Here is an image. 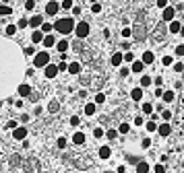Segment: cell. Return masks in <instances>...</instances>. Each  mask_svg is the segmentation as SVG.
<instances>
[{
	"label": "cell",
	"mask_w": 184,
	"mask_h": 173,
	"mask_svg": "<svg viewBox=\"0 0 184 173\" xmlns=\"http://www.w3.org/2000/svg\"><path fill=\"white\" fill-rule=\"evenodd\" d=\"M54 29L60 31L62 35H69L70 31L75 29V19H70V17H66V19H58L56 25H54Z\"/></svg>",
	"instance_id": "1"
},
{
	"label": "cell",
	"mask_w": 184,
	"mask_h": 173,
	"mask_svg": "<svg viewBox=\"0 0 184 173\" xmlns=\"http://www.w3.org/2000/svg\"><path fill=\"white\" fill-rule=\"evenodd\" d=\"M50 64V56H48V52H39V54H35V68H42V66H48Z\"/></svg>",
	"instance_id": "2"
},
{
	"label": "cell",
	"mask_w": 184,
	"mask_h": 173,
	"mask_svg": "<svg viewBox=\"0 0 184 173\" xmlns=\"http://www.w3.org/2000/svg\"><path fill=\"white\" fill-rule=\"evenodd\" d=\"M75 31H77V37H79V39H85V37L89 35V25L83 21V23H79L75 27Z\"/></svg>",
	"instance_id": "3"
},
{
	"label": "cell",
	"mask_w": 184,
	"mask_h": 173,
	"mask_svg": "<svg viewBox=\"0 0 184 173\" xmlns=\"http://www.w3.org/2000/svg\"><path fill=\"white\" fill-rule=\"evenodd\" d=\"M29 25L33 27V31H35L37 27H42V25H44V17H42V14H33V17L29 19Z\"/></svg>",
	"instance_id": "4"
},
{
	"label": "cell",
	"mask_w": 184,
	"mask_h": 173,
	"mask_svg": "<svg viewBox=\"0 0 184 173\" xmlns=\"http://www.w3.org/2000/svg\"><path fill=\"white\" fill-rule=\"evenodd\" d=\"M174 14H176V8L174 6H166L161 17H163V21H174Z\"/></svg>",
	"instance_id": "5"
},
{
	"label": "cell",
	"mask_w": 184,
	"mask_h": 173,
	"mask_svg": "<svg viewBox=\"0 0 184 173\" xmlns=\"http://www.w3.org/2000/svg\"><path fill=\"white\" fill-rule=\"evenodd\" d=\"M58 8H60V4L54 2V0H50V2H48V6H46V12L50 14V17H54V14L58 12Z\"/></svg>",
	"instance_id": "6"
},
{
	"label": "cell",
	"mask_w": 184,
	"mask_h": 173,
	"mask_svg": "<svg viewBox=\"0 0 184 173\" xmlns=\"http://www.w3.org/2000/svg\"><path fill=\"white\" fill-rule=\"evenodd\" d=\"M58 72H60V70H58V66H54V64H48L46 66V76L48 78H54Z\"/></svg>",
	"instance_id": "7"
},
{
	"label": "cell",
	"mask_w": 184,
	"mask_h": 173,
	"mask_svg": "<svg viewBox=\"0 0 184 173\" xmlns=\"http://www.w3.org/2000/svg\"><path fill=\"white\" fill-rule=\"evenodd\" d=\"M44 37H46L44 31H37V29H35L33 33H31V41H33V43H42V41H44Z\"/></svg>",
	"instance_id": "8"
},
{
	"label": "cell",
	"mask_w": 184,
	"mask_h": 173,
	"mask_svg": "<svg viewBox=\"0 0 184 173\" xmlns=\"http://www.w3.org/2000/svg\"><path fill=\"white\" fill-rule=\"evenodd\" d=\"M143 68H145V62H143V60L139 62V60H137V62H132V66H130V72H137V74H139V72H143Z\"/></svg>",
	"instance_id": "9"
},
{
	"label": "cell",
	"mask_w": 184,
	"mask_h": 173,
	"mask_svg": "<svg viewBox=\"0 0 184 173\" xmlns=\"http://www.w3.org/2000/svg\"><path fill=\"white\" fill-rule=\"evenodd\" d=\"M180 29H182L180 21H170V33H180Z\"/></svg>",
	"instance_id": "10"
},
{
	"label": "cell",
	"mask_w": 184,
	"mask_h": 173,
	"mask_svg": "<svg viewBox=\"0 0 184 173\" xmlns=\"http://www.w3.org/2000/svg\"><path fill=\"white\" fill-rule=\"evenodd\" d=\"M56 47H58V52H60V54H66V50H69V39H62V41H58Z\"/></svg>",
	"instance_id": "11"
},
{
	"label": "cell",
	"mask_w": 184,
	"mask_h": 173,
	"mask_svg": "<svg viewBox=\"0 0 184 173\" xmlns=\"http://www.w3.org/2000/svg\"><path fill=\"white\" fill-rule=\"evenodd\" d=\"M12 136H15L17 140H23L25 136H27V130H25V128H17V130L12 132Z\"/></svg>",
	"instance_id": "12"
},
{
	"label": "cell",
	"mask_w": 184,
	"mask_h": 173,
	"mask_svg": "<svg viewBox=\"0 0 184 173\" xmlns=\"http://www.w3.org/2000/svg\"><path fill=\"white\" fill-rule=\"evenodd\" d=\"M42 43H44L46 47H52V46H56V39H54V35H46Z\"/></svg>",
	"instance_id": "13"
},
{
	"label": "cell",
	"mask_w": 184,
	"mask_h": 173,
	"mask_svg": "<svg viewBox=\"0 0 184 173\" xmlns=\"http://www.w3.org/2000/svg\"><path fill=\"white\" fill-rule=\"evenodd\" d=\"M157 132H159L161 136H168V134L172 132V128H170V124H161V126L157 128Z\"/></svg>",
	"instance_id": "14"
},
{
	"label": "cell",
	"mask_w": 184,
	"mask_h": 173,
	"mask_svg": "<svg viewBox=\"0 0 184 173\" xmlns=\"http://www.w3.org/2000/svg\"><path fill=\"white\" fill-rule=\"evenodd\" d=\"M122 60H124V54H120V52H118V54L112 56V64H114V66H120V64H122Z\"/></svg>",
	"instance_id": "15"
},
{
	"label": "cell",
	"mask_w": 184,
	"mask_h": 173,
	"mask_svg": "<svg viewBox=\"0 0 184 173\" xmlns=\"http://www.w3.org/2000/svg\"><path fill=\"white\" fill-rule=\"evenodd\" d=\"M72 142H75V144H83V142H85V134H83V132H75Z\"/></svg>",
	"instance_id": "16"
},
{
	"label": "cell",
	"mask_w": 184,
	"mask_h": 173,
	"mask_svg": "<svg viewBox=\"0 0 184 173\" xmlns=\"http://www.w3.org/2000/svg\"><path fill=\"white\" fill-rule=\"evenodd\" d=\"M174 97H176V95H174V91H163V95H161V99H163L166 103L174 101Z\"/></svg>",
	"instance_id": "17"
},
{
	"label": "cell",
	"mask_w": 184,
	"mask_h": 173,
	"mask_svg": "<svg viewBox=\"0 0 184 173\" xmlns=\"http://www.w3.org/2000/svg\"><path fill=\"white\" fill-rule=\"evenodd\" d=\"M130 97H132L135 101H141V99H143V89H132Z\"/></svg>",
	"instance_id": "18"
},
{
	"label": "cell",
	"mask_w": 184,
	"mask_h": 173,
	"mask_svg": "<svg viewBox=\"0 0 184 173\" xmlns=\"http://www.w3.org/2000/svg\"><path fill=\"white\" fill-rule=\"evenodd\" d=\"M153 60H155L153 52H145V54H143V62H145V64H153Z\"/></svg>",
	"instance_id": "19"
},
{
	"label": "cell",
	"mask_w": 184,
	"mask_h": 173,
	"mask_svg": "<svg viewBox=\"0 0 184 173\" xmlns=\"http://www.w3.org/2000/svg\"><path fill=\"white\" fill-rule=\"evenodd\" d=\"M29 93H31V87H29V85H21V87H19V95H21V97H27Z\"/></svg>",
	"instance_id": "20"
},
{
	"label": "cell",
	"mask_w": 184,
	"mask_h": 173,
	"mask_svg": "<svg viewBox=\"0 0 184 173\" xmlns=\"http://www.w3.org/2000/svg\"><path fill=\"white\" fill-rule=\"evenodd\" d=\"M137 173H149V165H147V163H139L137 165Z\"/></svg>",
	"instance_id": "21"
},
{
	"label": "cell",
	"mask_w": 184,
	"mask_h": 173,
	"mask_svg": "<svg viewBox=\"0 0 184 173\" xmlns=\"http://www.w3.org/2000/svg\"><path fill=\"white\" fill-rule=\"evenodd\" d=\"M79 70H81V66L77 64V62H72V64H69V72H70V74H79Z\"/></svg>",
	"instance_id": "22"
},
{
	"label": "cell",
	"mask_w": 184,
	"mask_h": 173,
	"mask_svg": "<svg viewBox=\"0 0 184 173\" xmlns=\"http://www.w3.org/2000/svg\"><path fill=\"white\" fill-rule=\"evenodd\" d=\"M99 157H102V159H108V157H110V146H102V149H99Z\"/></svg>",
	"instance_id": "23"
},
{
	"label": "cell",
	"mask_w": 184,
	"mask_h": 173,
	"mask_svg": "<svg viewBox=\"0 0 184 173\" xmlns=\"http://www.w3.org/2000/svg\"><path fill=\"white\" fill-rule=\"evenodd\" d=\"M85 114H87V115H93V114H95V105H93V103H87V105H85Z\"/></svg>",
	"instance_id": "24"
},
{
	"label": "cell",
	"mask_w": 184,
	"mask_h": 173,
	"mask_svg": "<svg viewBox=\"0 0 184 173\" xmlns=\"http://www.w3.org/2000/svg\"><path fill=\"white\" fill-rule=\"evenodd\" d=\"M12 8L11 6H0V17H6V14H11Z\"/></svg>",
	"instance_id": "25"
},
{
	"label": "cell",
	"mask_w": 184,
	"mask_h": 173,
	"mask_svg": "<svg viewBox=\"0 0 184 173\" xmlns=\"http://www.w3.org/2000/svg\"><path fill=\"white\" fill-rule=\"evenodd\" d=\"M141 87H151V76H147V74H145V76L141 78Z\"/></svg>",
	"instance_id": "26"
},
{
	"label": "cell",
	"mask_w": 184,
	"mask_h": 173,
	"mask_svg": "<svg viewBox=\"0 0 184 173\" xmlns=\"http://www.w3.org/2000/svg\"><path fill=\"white\" fill-rule=\"evenodd\" d=\"M91 12H93V14L102 12V4H99V2H95V4H91Z\"/></svg>",
	"instance_id": "27"
},
{
	"label": "cell",
	"mask_w": 184,
	"mask_h": 173,
	"mask_svg": "<svg viewBox=\"0 0 184 173\" xmlns=\"http://www.w3.org/2000/svg\"><path fill=\"white\" fill-rule=\"evenodd\" d=\"M128 130H130L128 124H120V128H118V132H120V134H128Z\"/></svg>",
	"instance_id": "28"
},
{
	"label": "cell",
	"mask_w": 184,
	"mask_h": 173,
	"mask_svg": "<svg viewBox=\"0 0 184 173\" xmlns=\"http://www.w3.org/2000/svg\"><path fill=\"white\" fill-rule=\"evenodd\" d=\"M104 101H105V95H104V93H97V95H95V103H99V105H102Z\"/></svg>",
	"instance_id": "29"
},
{
	"label": "cell",
	"mask_w": 184,
	"mask_h": 173,
	"mask_svg": "<svg viewBox=\"0 0 184 173\" xmlns=\"http://www.w3.org/2000/svg\"><path fill=\"white\" fill-rule=\"evenodd\" d=\"M64 11H69V8H72V0H62V4H60Z\"/></svg>",
	"instance_id": "30"
},
{
	"label": "cell",
	"mask_w": 184,
	"mask_h": 173,
	"mask_svg": "<svg viewBox=\"0 0 184 173\" xmlns=\"http://www.w3.org/2000/svg\"><path fill=\"white\" fill-rule=\"evenodd\" d=\"M105 136H108V138H118V130H108V132H105Z\"/></svg>",
	"instance_id": "31"
},
{
	"label": "cell",
	"mask_w": 184,
	"mask_h": 173,
	"mask_svg": "<svg viewBox=\"0 0 184 173\" xmlns=\"http://www.w3.org/2000/svg\"><path fill=\"white\" fill-rule=\"evenodd\" d=\"M104 134H105V132L102 130V128H95V130H93V136H95V138H102Z\"/></svg>",
	"instance_id": "32"
},
{
	"label": "cell",
	"mask_w": 184,
	"mask_h": 173,
	"mask_svg": "<svg viewBox=\"0 0 184 173\" xmlns=\"http://www.w3.org/2000/svg\"><path fill=\"white\" fill-rule=\"evenodd\" d=\"M17 33V25H8L6 27V35H15Z\"/></svg>",
	"instance_id": "33"
},
{
	"label": "cell",
	"mask_w": 184,
	"mask_h": 173,
	"mask_svg": "<svg viewBox=\"0 0 184 173\" xmlns=\"http://www.w3.org/2000/svg\"><path fill=\"white\" fill-rule=\"evenodd\" d=\"M153 111V105L151 103H143V114H151Z\"/></svg>",
	"instance_id": "34"
},
{
	"label": "cell",
	"mask_w": 184,
	"mask_h": 173,
	"mask_svg": "<svg viewBox=\"0 0 184 173\" xmlns=\"http://www.w3.org/2000/svg\"><path fill=\"white\" fill-rule=\"evenodd\" d=\"M25 8H27V11H33L35 8V0H27V2H25Z\"/></svg>",
	"instance_id": "35"
},
{
	"label": "cell",
	"mask_w": 184,
	"mask_h": 173,
	"mask_svg": "<svg viewBox=\"0 0 184 173\" xmlns=\"http://www.w3.org/2000/svg\"><path fill=\"white\" fill-rule=\"evenodd\" d=\"M161 62H163V66H170L174 60H172V56H163V58H161Z\"/></svg>",
	"instance_id": "36"
},
{
	"label": "cell",
	"mask_w": 184,
	"mask_h": 173,
	"mask_svg": "<svg viewBox=\"0 0 184 173\" xmlns=\"http://www.w3.org/2000/svg\"><path fill=\"white\" fill-rule=\"evenodd\" d=\"M42 31H44V33H52V25L44 23V25H42Z\"/></svg>",
	"instance_id": "37"
},
{
	"label": "cell",
	"mask_w": 184,
	"mask_h": 173,
	"mask_svg": "<svg viewBox=\"0 0 184 173\" xmlns=\"http://www.w3.org/2000/svg\"><path fill=\"white\" fill-rule=\"evenodd\" d=\"M124 60H126V62H135V54H132V52H126V54H124Z\"/></svg>",
	"instance_id": "38"
},
{
	"label": "cell",
	"mask_w": 184,
	"mask_h": 173,
	"mask_svg": "<svg viewBox=\"0 0 184 173\" xmlns=\"http://www.w3.org/2000/svg\"><path fill=\"white\" fill-rule=\"evenodd\" d=\"M147 130H149V132H155V130H157V124H155V122H147Z\"/></svg>",
	"instance_id": "39"
},
{
	"label": "cell",
	"mask_w": 184,
	"mask_h": 173,
	"mask_svg": "<svg viewBox=\"0 0 184 173\" xmlns=\"http://www.w3.org/2000/svg\"><path fill=\"white\" fill-rule=\"evenodd\" d=\"M161 117H163V120L168 122V120L172 117V111H170V109H166V111H161Z\"/></svg>",
	"instance_id": "40"
},
{
	"label": "cell",
	"mask_w": 184,
	"mask_h": 173,
	"mask_svg": "<svg viewBox=\"0 0 184 173\" xmlns=\"http://www.w3.org/2000/svg\"><path fill=\"white\" fill-rule=\"evenodd\" d=\"M58 149H66V138H58Z\"/></svg>",
	"instance_id": "41"
},
{
	"label": "cell",
	"mask_w": 184,
	"mask_h": 173,
	"mask_svg": "<svg viewBox=\"0 0 184 173\" xmlns=\"http://www.w3.org/2000/svg\"><path fill=\"white\" fill-rule=\"evenodd\" d=\"M58 70H60V72H66V70H69V64L60 62V64H58Z\"/></svg>",
	"instance_id": "42"
},
{
	"label": "cell",
	"mask_w": 184,
	"mask_h": 173,
	"mask_svg": "<svg viewBox=\"0 0 184 173\" xmlns=\"http://www.w3.org/2000/svg\"><path fill=\"white\" fill-rule=\"evenodd\" d=\"M141 144H143V149H149V146H151V138H143Z\"/></svg>",
	"instance_id": "43"
},
{
	"label": "cell",
	"mask_w": 184,
	"mask_h": 173,
	"mask_svg": "<svg viewBox=\"0 0 184 173\" xmlns=\"http://www.w3.org/2000/svg\"><path fill=\"white\" fill-rule=\"evenodd\" d=\"M27 25H29L27 19H19V29H23V27H27Z\"/></svg>",
	"instance_id": "44"
},
{
	"label": "cell",
	"mask_w": 184,
	"mask_h": 173,
	"mask_svg": "<svg viewBox=\"0 0 184 173\" xmlns=\"http://www.w3.org/2000/svg\"><path fill=\"white\" fill-rule=\"evenodd\" d=\"M79 124H81V120L77 117V115H75V117H70V126H79Z\"/></svg>",
	"instance_id": "45"
},
{
	"label": "cell",
	"mask_w": 184,
	"mask_h": 173,
	"mask_svg": "<svg viewBox=\"0 0 184 173\" xmlns=\"http://www.w3.org/2000/svg\"><path fill=\"white\" fill-rule=\"evenodd\" d=\"M155 173H166V167H163V165H155Z\"/></svg>",
	"instance_id": "46"
},
{
	"label": "cell",
	"mask_w": 184,
	"mask_h": 173,
	"mask_svg": "<svg viewBox=\"0 0 184 173\" xmlns=\"http://www.w3.org/2000/svg\"><path fill=\"white\" fill-rule=\"evenodd\" d=\"M176 56H184V46H178V47H176Z\"/></svg>",
	"instance_id": "47"
},
{
	"label": "cell",
	"mask_w": 184,
	"mask_h": 173,
	"mask_svg": "<svg viewBox=\"0 0 184 173\" xmlns=\"http://www.w3.org/2000/svg\"><path fill=\"white\" fill-rule=\"evenodd\" d=\"M157 6H159V8H166V6H168V0H157Z\"/></svg>",
	"instance_id": "48"
},
{
	"label": "cell",
	"mask_w": 184,
	"mask_h": 173,
	"mask_svg": "<svg viewBox=\"0 0 184 173\" xmlns=\"http://www.w3.org/2000/svg\"><path fill=\"white\" fill-rule=\"evenodd\" d=\"M130 35H132L130 29H122V37H130Z\"/></svg>",
	"instance_id": "49"
},
{
	"label": "cell",
	"mask_w": 184,
	"mask_h": 173,
	"mask_svg": "<svg viewBox=\"0 0 184 173\" xmlns=\"http://www.w3.org/2000/svg\"><path fill=\"white\" fill-rule=\"evenodd\" d=\"M25 54H27V56H33L35 50H33V47H25Z\"/></svg>",
	"instance_id": "50"
},
{
	"label": "cell",
	"mask_w": 184,
	"mask_h": 173,
	"mask_svg": "<svg viewBox=\"0 0 184 173\" xmlns=\"http://www.w3.org/2000/svg\"><path fill=\"white\" fill-rule=\"evenodd\" d=\"M128 74H130V70H128V68H122V70H120V76H128Z\"/></svg>",
	"instance_id": "51"
},
{
	"label": "cell",
	"mask_w": 184,
	"mask_h": 173,
	"mask_svg": "<svg viewBox=\"0 0 184 173\" xmlns=\"http://www.w3.org/2000/svg\"><path fill=\"white\" fill-rule=\"evenodd\" d=\"M174 70H176V72H182L184 66H182V64H176V66H174Z\"/></svg>",
	"instance_id": "52"
},
{
	"label": "cell",
	"mask_w": 184,
	"mask_h": 173,
	"mask_svg": "<svg viewBox=\"0 0 184 173\" xmlns=\"http://www.w3.org/2000/svg\"><path fill=\"white\" fill-rule=\"evenodd\" d=\"M143 124V117H135V126H141Z\"/></svg>",
	"instance_id": "53"
},
{
	"label": "cell",
	"mask_w": 184,
	"mask_h": 173,
	"mask_svg": "<svg viewBox=\"0 0 184 173\" xmlns=\"http://www.w3.org/2000/svg\"><path fill=\"white\" fill-rule=\"evenodd\" d=\"M48 109H50V111H56L58 105H56V103H50V107H48Z\"/></svg>",
	"instance_id": "54"
},
{
	"label": "cell",
	"mask_w": 184,
	"mask_h": 173,
	"mask_svg": "<svg viewBox=\"0 0 184 173\" xmlns=\"http://www.w3.org/2000/svg\"><path fill=\"white\" fill-rule=\"evenodd\" d=\"M72 14H81V8H79V6H72Z\"/></svg>",
	"instance_id": "55"
},
{
	"label": "cell",
	"mask_w": 184,
	"mask_h": 173,
	"mask_svg": "<svg viewBox=\"0 0 184 173\" xmlns=\"http://www.w3.org/2000/svg\"><path fill=\"white\" fill-rule=\"evenodd\" d=\"M180 35H184V25H182V29H180Z\"/></svg>",
	"instance_id": "56"
},
{
	"label": "cell",
	"mask_w": 184,
	"mask_h": 173,
	"mask_svg": "<svg viewBox=\"0 0 184 173\" xmlns=\"http://www.w3.org/2000/svg\"><path fill=\"white\" fill-rule=\"evenodd\" d=\"M182 19H184V17H182Z\"/></svg>",
	"instance_id": "57"
}]
</instances>
